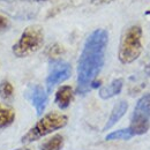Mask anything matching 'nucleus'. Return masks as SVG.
<instances>
[{
    "instance_id": "1",
    "label": "nucleus",
    "mask_w": 150,
    "mask_h": 150,
    "mask_svg": "<svg viewBox=\"0 0 150 150\" xmlns=\"http://www.w3.org/2000/svg\"><path fill=\"white\" fill-rule=\"evenodd\" d=\"M109 42V34L105 29L94 30L84 42L77 62V93L87 94L91 83L97 80L104 61Z\"/></svg>"
},
{
    "instance_id": "8",
    "label": "nucleus",
    "mask_w": 150,
    "mask_h": 150,
    "mask_svg": "<svg viewBox=\"0 0 150 150\" xmlns=\"http://www.w3.org/2000/svg\"><path fill=\"white\" fill-rule=\"evenodd\" d=\"M73 97H74L73 88L71 86H62L57 90L56 96H54V102L59 109L66 110L71 105Z\"/></svg>"
},
{
    "instance_id": "15",
    "label": "nucleus",
    "mask_w": 150,
    "mask_h": 150,
    "mask_svg": "<svg viewBox=\"0 0 150 150\" xmlns=\"http://www.w3.org/2000/svg\"><path fill=\"white\" fill-rule=\"evenodd\" d=\"M14 87L8 80H2L0 82V97L5 100H9L13 98Z\"/></svg>"
},
{
    "instance_id": "14",
    "label": "nucleus",
    "mask_w": 150,
    "mask_h": 150,
    "mask_svg": "<svg viewBox=\"0 0 150 150\" xmlns=\"http://www.w3.org/2000/svg\"><path fill=\"white\" fill-rule=\"evenodd\" d=\"M132 137H134V135L132 134L131 129L127 128H121L118 131H114L110 134H108L105 136L106 141H115V140H129Z\"/></svg>"
},
{
    "instance_id": "16",
    "label": "nucleus",
    "mask_w": 150,
    "mask_h": 150,
    "mask_svg": "<svg viewBox=\"0 0 150 150\" xmlns=\"http://www.w3.org/2000/svg\"><path fill=\"white\" fill-rule=\"evenodd\" d=\"M9 28H11V21H9V19H7L5 15L0 14V34L6 33Z\"/></svg>"
},
{
    "instance_id": "2",
    "label": "nucleus",
    "mask_w": 150,
    "mask_h": 150,
    "mask_svg": "<svg viewBox=\"0 0 150 150\" xmlns=\"http://www.w3.org/2000/svg\"><path fill=\"white\" fill-rule=\"evenodd\" d=\"M68 122V118L65 114L59 112H50L42 117L27 132L22 139L21 142L23 144H30L33 142H36L42 137L64 128Z\"/></svg>"
},
{
    "instance_id": "19",
    "label": "nucleus",
    "mask_w": 150,
    "mask_h": 150,
    "mask_svg": "<svg viewBox=\"0 0 150 150\" xmlns=\"http://www.w3.org/2000/svg\"><path fill=\"white\" fill-rule=\"evenodd\" d=\"M21 1H30V2H43V1H51V0H21Z\"/></svg>"
},
{
    "instance_id": "3",
    "label": "nucleus",
    "mask_w": 150,
    "mask_h": 150,
    "mask_svg": "<svg viewBox=\"0 0 150 150\" xmlns=\"http://www.w3.org/2000/svg\"><path fill=\"white\" fill-rule=\"evenodd\" d=\"M142 53V28L137 24L128 27L120 39L118 49V59L121 64L134 62Z\"/></svg>"
},
{
    "instance_id": "11",
    "label": "nucleus",
    "mask_w": 150,
    "mask_h": 150,
    "mask_svg": "<svg viewBox=\"0 0 150 150\" xmlns=\"http://www.w3.org/2000/svg\"><path fill=\"white\" fill-rule=\"evenodd\" d=\"M15 120V111L7 105L0 103V129L9 127Z\"/></svg>"
},
{
    "instance_id": "10",
    "label": "nucleus",
    "mask_w": 150,
    "mask_h": 150,
    "mask_svg": "<svg viewBox=\"0 0 150 150\" xmlns=\"http://www.w3.org/2000/svg\"><path fill=\"white\" fill-rule=\"evenodd\" d=\"M124 87V80L122 79H115L112 82L103 88L99 89V97L102 99H109L114 96L119 95Z\"/></svg>"
},
{
    "instance_id": "12",
    "label": "nucleus",
    "mask_w": 150,
    "mask_h": 150,
    "mask_svg": "<svg viewBox=\"0 0 150 150\" xmlns=\"http://www.w3.org/2000/svg\"><path fill=\"white\" fill-rule=\"evenodd\" d=\"M134 112L139 113V114H142V115L147 117L148 119H150V94L142 96L137 100Z\"/></svg>"
},
{
    "instance_id": "18",
    "label": "nucleus",
    "mask_w": 150,
    "mask_h": 150,
    "mask_svg": "<svg viewBox=\"0 0 150 150\" xmlns=\"http://www.w3.org/2000/svg\"><path fill=\"white\" fill-rule=\"evenodd\" d=\"M114 0H91V2L95 5H104V4H110Z\"/></svg>"
},
{
    "instance_id": "5",
    "label": "nucleus",
    "mask_w": 150,
    "mask_h": 150,
    "mask_svg": "<svg viewBox=\"0 0 150 150\" xmlns=\"http://www.w3.org/2000/svg\"><path fill=\"white\" fill-rule=\"evenodd\" d=\"M72 75V67L68 62L62 60H52L49 69V74L46 76V90L51 93V90L60 84L61 82L69 79Z\"/></svg>"
},
{
    "instance_id": "13",
    "label": "nucleus",
    "mask_w": 150,
    "mask_h": 150,
    "mask_svg": "<svg viewBox=\"0 0 150 150\" xmlns=\"http://www.w3.org/2000/svg\"><path fill=\"white\" fill-rule=\"evenodd\" d=\"M64 146V137L61 135H54L43 143L40 150H61Z\"/></svg>"
},
{
    "instance_id": "9",
    "label": "nucleus",
    "mask_w": 150,
    "mask_h": 150,
    "mask_svg": "<svg viewBox=\"0 0 150 150\" xmlns=\"http://www.w3.org/2000/svg\"><path fill=\"white\" fill-rule=\"evenodd\" d=\"M127 110H128V103L126 100H119L114 105V108H113L111 113H110V117H109V119H108V121H106V124L104 126V131H108L111 127H113L125 115Z\"/></svg>"
},
{
    "instance_id": "17",
    "label": "nucleus",
    "mask_w": 150,
    "mask_h": 150,
    "mask_svg": "<svg viewBox=\"0 0 150 150\" xmlns=\"http://www.w3.org/2000/svg\"><path fill=\"white\" fill-rule=\"evenodd\" d=\"M61 53H62V50H61V47H60L58 44L52 45V46L50 47V50H49V54H50V57H51L53 60H57V58L60 56Z\"/></svg>"
},
{
    "instance_id": "7",
    "label": "nucleus",
    "mask_w": 150,
    "mask_h": 150,
    "mask_svg": "<svg viewBox=\"0 0 150 150\" xmlns=\"http://www.w3.org/2000/svg\"><path fill=\"white\" fill-rule=\"evenodd\" d=\"M131 129L132 134L134 136L136 135H143L147 132L149 131L150 128V119H148L147 117L139 114L136 112H133L131 119V125L128 127Z\"/></svg>"
},
{
    "instance_id": "20",
    "label": "nucleus",
    "mask_w": 150,
    "mask_h": 150,
    "mask_svg": "<svg viewBox=\"0 0 150 150\" xmlns=\"http://www.w3.org/2000/svg\"><path fill=\"white\" fill-rule=\"evenodd\" d=\"M15 150H30L29 148H25V147H22V148H18V149Z\"/></svg>"
},
{
    "instance_id": "6",
    "label": "nucleus",
    "mask_w": 150,
    "mask_h": 150,
    "mask_svg": "<svg viewBox=\"0 0 150 150\" xmlns=\"http://www.w3.org/2000/svg\"><path fill=\"white\" fill-rule=\"evenodd\" d=\"M25 97L35 108L37 115H42L47 104V93L39 84H33L27 89Z\"/></svg>"
},
{
    "instance_id": "4",
    "label": "nucleus",
    "mask_w": 150,
    "mask_h": 150,
    "mask_svg": "<svg viewBox=\"0 0 150 150\" xmlns=\"http://www.w3.org/2000/svg\"><path fill=\"white\" fill-rule=\"evenodd\" d=\"M44 44V30L40 25L33 24L27 27L18 42L13 45L12 51L16 58H25L42 49Z\"/></svg>"
}]
</instances>
